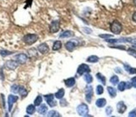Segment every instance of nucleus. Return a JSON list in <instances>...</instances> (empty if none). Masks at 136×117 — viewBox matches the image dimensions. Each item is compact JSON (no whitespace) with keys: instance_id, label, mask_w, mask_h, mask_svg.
<instances>
[{"instance_id":"f257e3e1","label":"nucleus","mask_w":136,"mask_h":117,"mask_svg":"<svg viewBox=\"0 0 136 117\" xmlns=\"http://www.w3.org/2000/svg\"><path fill=\"white\" fill-rule=\"evenodd\" d=\"M39 39L38 35L36 34H26L23 38V41L27 45H33Z\"/></svg>"},{"instance_id":"f03ea898","label":"nucleus","mask_w":136,"mask_h":117,"mask_svg":"<svg viewBox=\"0 0 136 117\" xmlns=\"http://www.w3.org/2000/svg\"><path fill=\"white\" fill-rule=\"evenodd\" d=\"M122 29H123L122 24L117 20L114 21L110 24V31L114 34H119L122 32Z\"/></svg>"},{"instance_id":"7ed1b4c3","label":"nucleus","mask_w":136,"mask_h":117,"mask_svg":"<svg viewBox=\"0 0 136 117\" xmlns=\"http://www.w3.org/2000/svg\"><path fill=\"white\" fill-rule=\"evenodd\" d=\"M77 112L80 116H86L88 113V107L86 104H80L77 107Z\"/></svg>"},{"instance_id":"20e7f679","label":"nucleus","mask_w":136,"mask_h":117,"mask_svg":"<svg viewBox=\"0 0 136 117\" xmlns=\"http://www.w3.org/2000/svg\"><path fill=\"white\" fill-rule=\"evenodd\" d=\"M59 28H60L59 21V20L53 21V22L51 23V24L49 25V32L51 33H56L59 32Z\"/></svg>"},{"instance_id":"39448f33","label":"nucleus","mask_w":136,"mask_h":117,"mask_svg":"<svg viewBox=\"0 0 136 117\" xmlns=\"http://www.w3.org/2000/svg\"><path fill=\"white\" fill-rule=\"evenodd\" d=\"M88 72H90V68L86 64L79 65L78 67V69H77V73H78V75H79V76H82L83 74L88 73Z\"/></svg>"},{"instance_id":"423d86ee","label":"nucleus","mask_w":136,"mask_h":117,"mask_svg":"<svg viewBox=\"0 0 136 117\" xmlns=\"http://www.w3.org/2000/svg\"><path fill=\"white\" fill-rule=\"evenodd\" d=\"M18 100V95H9L8 97V110L11 111L13 109V105L14 103H16Z\"/></svg>"},{"instance_id":"0eeeda50","label":"nucleus","mask_w":136,"mask_h":117,"mask_svg":"<svg viewBox=\"0 0 136 117\" xmlns=\"http://www.w3.org/2000/svg\"><path fill=\"white\" fill-rule=\"evenodd\" d=\"M15 60L18 63V64H24L28 61V56L24 54V53H19V54L15 56Z\"/></svg>"},{"instance_id":"6e6552de","label":"nucleus","mask_w":136,"mask_h":117,"mask_svg":"<svg viewBox=\"0 0 136 117\" xmlns=\"http://www.w3.org/2000/svg\"><path fill=\"white\" fill-rule=\"evenodd\" d=\"M93 95V87L91 86H88L85 89V98H86V100L88 101V103H91Z\"/></svg>"},{"instance_id":"1a4fd4ad","label":"nucleus","mask_w":136,"mask_h":117,"mask_svg":"<svg viewBox=\"0 0 136 117\" xmlns=\"http://www.w3.org/2000/svg\"><path fill=\"white\" fill-rule=\"evenodd\" d=\"M54 95H53V94H49V95H44V99L46 100V101H47V103H48V105L49 106H51V107H54V106H55L57 105V102L54 100Z\"/></svg>"},{"instance_id":"9d476101","label":"nucleus","mask_w":136,"mask_h":117,"mask_svg":"<svg viewBox=\"0 0 136 117\" xmlns=\"http://www.w3.org/2000/svg\"><path fill=\"white\" fill-rule=\"evenodd\" d=\"M18 66V63L16 61L13 60H8L5 62V67H6L9 70H15Z\"/></svg>"},{"instance_id":"9b49d317","label":"nucleus","mask_w":136,"mask_h":117,"mask_svg":"<svg viewBox=\"0 0 136 117\" xmlns=\"http://www.w3.org/2000/svg\"><path fill=\"white\" fill-rule=\"evenodd\" d=\"M38 51L42 53V54H46V53H48L49 51V47L48 46V44L44 42V43H41L38 46Z\"/></svg>"},{"instance_id":"f8f14e48","label":"nucleus","mask_w":136,"mask_h":117,"mask_svg":"<svg viewBox=\"0 0 136 117\" xmlns=\"http://www.w3.org/2000/svg\"><path fill=\"white\" fill-rule=\"evenodd\" d=\"M126 109H127V106L124 105V101H119L117 104V110H118L119 113H120V114L124 113Z\"/></svg>"},{"instance_id":"ddd939ff","label":"nucleus","mask_w":136,"mask_h":117,"mask_svg":"<svg viewBox=\"0 0 136 117\" xmlns=\"http://www.w3.org/2000/svg\"><path fill=\"white\" fill-rule=\"evenodd\" d=\"M76 47V44L73 41H69L65 43V48L69 52H73Z\"/></svg>"},{"instance_id":"4468645a","label":"nucleus","mask_w":136,"mask_h":117,"mask_svg":"<svg viewBox=\"0 0 136 117\" xmlns=\"http://www.w3.org/2000/svg\"><path fill=\"white\" fill-rule=\"evenodd\" d=\"M47 111H48V106L44 104H41L40 105H39V108H38V112L40 114V115H44Z\"/></svg>"},{"instance_id":"2eb2a0df","label":"nucleus","mask_w":136,"mask_h":117,"mask_svg":"<svg viewBox=\"0 0 136 117\" xmlns=\"http://www.w3.org/2000/svg\"><path fill=\"white\" fill-rule=\"evenodd\" d=\"M75 78L74 77H70V78H68L64 81L65 85L68 87H73L75 85Z\"/></svg>"},{"instance_id":"dca6fc26","label":"nucleus","mask_w":136,"mask_h":117,"mask_svg":"<svg viewBox=\"0 0 136 117\" xmlns=\"http://www.w3.org/2000/svg\"><path fill=\"white\" fill-rule=\"evenodd\" d=\"M73 35H74V33L69 30H67V31H64L63 32V33L60 34L59 38H70V37H72Z\"/></svg>"},{"instance_id":"f3484780","label":"nucleus","mask_w":136,"mask_h":117,"mask_svg":"<svg viewBox=\"0 0 136 117\" xmlns=\"http://www.w3.org/2000/svg\"><path fill=\"white\" fill-rule=\"evenodd\" d=\"M22 98H24L28 95V91L25 89L24 87H22V86H19V89H18V92Z\"/></svg>"},{"instance_id":"a211bd4d","label":"nucleus","mask_w":136,"mask_h":117,"mask_svg":"<svg viewBox=\"0 0 136 117\" xmlns=\"http://www.w3.org/2000/svg\"><path fill=\"white\" fill-rule=\"evenodd\" d=\"M106 103H107V101H106V100L104 99V98L98 99V100H96V102H95L96 105L98 106V107H99V108L104 107V106L106 105Z\"/></svg>"},{"instance_id":"6ab92c4d","label":"nucleus","mask_w":136,"mask_h":117,"mask_svg":"<svg viewBox=\"0 0 136 117\" xmlns=\"http://www.w3.org/2000/svg\"><path fill=\"white\" fill-rule=\"evenodd\" d=\"M64 94H65L64 89L61 88V89H59V91L54 94V97H56L57 99H62L63 97H64Z\"/></svg>"},{"instance_id":"aec40b11","label":"nucleus","mask_w":136,"mask_h":117,"mask_svg":"<svg viewBox=\"0 0 136 117\" xmlns=\"http://www.w3.org/2000/svg\"><path fill=\"white\" fill-rule=\"evenodd\" d=\"M36 110V108H35V105H29L27 106V108H26V112L29 115H33Z\"/></svg>"},{"instance_id":"412c9836","label":"nucleus","mask_w":136,"mask_h":117,"mask_svg":"<svg viewBox=\"0 0 136 117\" xmlns=\"http://www.w3.org/2000/svg\"><path fill=\"white\" fill-rule=\"evenodd\" d=\"M107 90H108V92H109V95H110L112 98H114L116 96V90H115V88H114L112 87H108Z\"/></svg>"},{"instance_id":"4be33fe9","label":"nucleus","mask_w":136,"mask_h":117,"mask_svg":"<svg viewBox=\"0 0 136 117\" xmlns=\"http://www.w3.org/2000/svg\"><path fill=\"white\" fill-rule=\"evenodd\" d=\"M62 47V42L60 41H56L53 45V51H59Z\"/></svg>"},{"instance_id":"5701e85b","label":"nucleus","mask_w":136,"mask_h":117,"mask_svg":"<svg viewBox=\"0 0 136 117\" xmlns=\"http://www.w3.org/2000/svg\"><path fill=\"white\" fill-rule=\"evenodd\" d=\"M99 58L97 56H95V55L90 56V57H88L87 58V62H90V63H96V62H99Z\"/></svg>"},{"instance_id":"b1692460","label":"nucleus","mask_w":136,"mask_h":117,"mask_svg":"<svg viewBox=\"0 0 136 117\" xmlns=\"http://www.w3.org/2000/svg\"><path fill=\"white\" fill-rule=\"evenodd\" d=\"M13 54V52H10V51H8V50H5V49H2L0 50V55H1L3 57H6L9 55H12Z\"/></svg>"},{"instance_id":"393cba45","label":"nucleus","mask_w":136,"mask_h":117,"mask_svg":"<svg viewBox=\"0 0 136 117\" xmlns=\"http://www.w3.org/2000/svg\"><path fill=\"white\" fill-rule=\"evenodd\" d=\"M96 77L102 82L103 85H105V84H106V78L104 77L101 73H99V72L97 73V74H96Z\"/></svg>"},{"instance_id":"a878e982","label":"nucleus","mask_w":136,"mask_h":117,"mask_svg":"<svg viewBox=\"0 0 136 117\" xmlns=\"http://www.w3.org/2000/svg\"><path fill=\"white\" fill-rule=\"evenodd\" d=\"M125 89H126V82H121L120 83H119V85H118V90H119V91H124Z\"/></svg>"},{"instance_id":"bb28decb","label":"nucleus","mask_w":136,"mask_h":117,"mask_svg":"<svg viewBox=\"0 0 136 117\" xmlns=\"http://www.w3.org/2000/svg\"><path fill=\"white\" fill-rule=\"evenodd\" d=\"M42 101H43V97L41 95H38L37 97L34 100V105L35 106H39L42 104Z\"/></svg>"},{"instance_id":"cd10ccee","label":"nucleus","mask_w":136,"mask_h":117,"mask_svg":"<svg viewBox=\"0 0 136 117\" xmlns=\"http://www.w3.org/2000/svg\"><path fill=\"white\" fill-rule=\"evenodd\" d=\"M85 80L88 84H90L93 82V77L90 73H86L85 75Z\"/></svg>"},{"instance_id":"c85d7f7f","label":"nucleus","mask_w":136,"mask_h":117,"mask_svg":"<svg viewBox=\"0 0 136 117\" xmlns=\"http://www.w3.org/2000/svg\"><path fill=\"white\" fill-rule=\"evenodd\" d=\"M47 115H48L49 117H58V116H60L59 113L58 112V111H56V110H50Z\"/></svg>"},{"instance_id":"c756f323","label":"nucleus","mask_w":136,"mask_h":117,"mask_svg":"<svg viewBox=\"0 0 136 117\" xmlns=\"http://www.w3.org/2000/svg\"><path fill=\"white\" fill-rule=\"evenodd\" d=\"M119 82V77L117 76H113L111 78H110V82L114 85V86H115V85H117Z\"/></svg>"},{"instance_id":"7c9ffc66","label":"nucleus","mask_w":136,"mask_h":117,"mask_svg":"<svg viewBox=\"0 0 136 117\" xmlns=\"http://www.w3.org/2000/svg\"><path fill=\"white\" fill-rule=\"evenodd\" d=\"M18 89H19V86L18 85H16V84H13V86L11 87V91L13 92V93H18Z\"/></svg>"},{"instance_id":"2f4dec72","label":"nucleus","mask_w":136,"mask_h":117,"mask_svg":"<svg viewBox=\"0 0 136 117\" xmlns=\"http://www.w3.org/2000/svg\"><path fill=\"white\" fill-rule=\"evenodd\" d=\"M96 93L98 95H102L104 93V87L102 86H100V85L97 86V87H96Z\"/></svg>"},{"instance_id":"473e14b6","label":"nucleus","mask_w":136,"mask_h":117,"mask_svg":"<svg viewBox=\"0 0 136 117\" xmlns=\"http://www.w3.org/2000/svg\"><path fill=\"white\" fill-rule=\"evenodd\" d=\"M128 52H129V55H131V56H133L134 57L136 58V50L135 49H134V48H129V49H128Z\"/></svg>"},{"instance_id":"72a5a7b5","label":"nucleus","mask_w":136,"mask_h":117,"mask_svg":"<svg viewBox=\"0 0 136 117\" xmlns=\"http://www.w3.org/2000/svg\"><path fill=\"white\" fill-rule=\"evenodd\" d=\"M105 111H106V114L108 115H110L112 114V112H113V108L111 107V106H108V107L106 108Z\"/></svg>"},{"instance_id":"f704fd0d","label":"nucleus","mask_w":136,"mask_h":117,"mask_svg":"<svg viewBox=\"0 0 136 117\" xmlns=\"http://www.w3.org/2000/svg\"><path fill=\"white\" fill-rule=\"evenodd\" d=\"M129 117H136V108H134V110L130 111L129 113Z\"/></svg>"},{"instance_id":"c9c22d12","label":"nucleus","mask_w":136,"mask_h":117,"mask_svg":"<svg viewBox=\"0 0 136 117\" xmlns=\"http://www.w3.org/2000/svg\"><path fill=\"white\" fill-rule=\"evenodd\" d=\"M61 100L59 101V103H60V105H61V106H67L68 105V102H67V100H65V99H60Z\"/></svg>"},{"instance_id":"e433bc0d","label":"nucleus","mask_w":136,"mask_h":117,"mask_svg":"<svg viewBox=\"0 0 136 117\" xmlns=\"http://www.w3.org/2000/svg\"><path fill=\"white\" fill-rule=\"evenodd\" d=\"M99 37L102 38H112L113 35H109V34H102V35H99Z\"/></svg>"},{"instance_id":"4c0bfd02","label":"nucleus","mask_w":136,"mask_h":117,"mask_svg":"<svg viewBox=\"0 0 136 117\" xmlns=\"http://www.w3.org/2000/svg\"><path fill=\"white\" fill-rule=\"evenodd\" d=\"M128 72L130 74H136V68H134V67H129Z\"/></svg>"},{"instance_id":"58836bf2","label":"nucleus","mask_w":136,"mask_h":117,"mask_svg":"<svg viewBox=\"0 0 136 117\" xmlns=\"http://www.w3.org/2000/svg\"><path fill=\"white\" fill-rule=\"evenodd\" d=\"M131 84H132V86L136 87V77H134L132 79H131Z\"/></svg>"},{"instance_id":"ea45409f","label":"nucleus","mask_w":136,"mask_h":117,"mask_svg":"<svg viewBox=\"0 0 136 117\" xmlns=\"http://www.w3.org/2000/svg\"><path fill=\"white\" fill-rule=\"evenodd\" d=\"M111 48H117V49H121V50H125V47H124V46H118V47H111Z\"/></svg>"},{"instance_id":"a19ab883","label":"nucleus","mask_w":136,"mask_h":117,"mask_svg":"<svg viewBox=\"0 0 136 117\" xmlns=\"http://www.w3.org/2000/svg\"><path fill=\"white\" fill-rule=\"evenodd\" d=\"M132 19H133V21L134 23H136V12H134V13H133V16H132Z\"/></svg>"},{"instance_id":"79ce46f5","label":"nucleus","mask_w":136,"mask_h":117,"mask_svg":"<svg viewBox=\"0 0 136 117\" xmlns=\"http://www.w3.org/2000/svg\"><path fill=\"white\" fill-rule=\"evenodd\" d=\"M132 87V84L130 83V82H126V88L127 89H130Z\"/></svg>"},{"instance_id":"37998d69","label":"nucleus","mask_w":136,"mask_h":117,"mask_svg":"<svg viewBox=\"0 0 136 117\" xmlns=\"http://www.w3.org/2000/svg\"><path fill=\"white\" fill-rule=\"evenodd\" d=\"M83 31H85V33H92V31H91V30H90V29H88L87 28L83 29Z\"/></svg>"},{"instance_id":"c03bdc74","label":"nucleus","mask_w":136,"mask_h":117,"mask_svg":"<svg viewBox=\"0 0 136 117\" xmlns=\"http://www.w3.org/2000/svg\"><path fill=\"white\" fill-rule=\"evenodd\" d=\"M133 3H134V4L136 6V0H133Z\"/></svg>"}]
</instances>
